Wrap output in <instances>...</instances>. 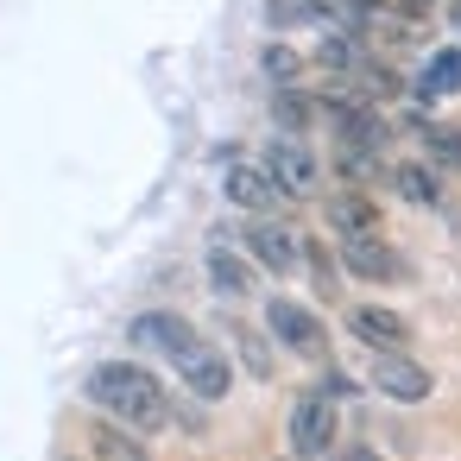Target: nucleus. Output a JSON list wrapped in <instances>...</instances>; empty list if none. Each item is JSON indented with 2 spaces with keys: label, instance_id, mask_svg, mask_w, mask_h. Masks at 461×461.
Returning <instances> with one entry per match:
<instances>
[{
  "label": "nucleus",
  "instance_id": "1",
  "mask_svg": "<svg viewBox=\"0 0 461 461\" xmlns=\"http://www.w3.org/2000/svg\"><path fill=\"white\" fill-rule=\"evenodd\" d=\"M83 398H89L108 423H127V429H140V436H158V429L171 423V385H165L146 360H102V366H89Z\"/></svg>",
  "mask_w": 461,
  "mask_h": 461
},
{
  "label": "nucleus",
  "instance_id": "2",
  "mask_svg": "<svg viewBox=\"0 0 461 461\" xmlns=\"http://www.w3.org/2000/svg\"><path fill=\"white\" fill-rule=\"evenodd\" d=\"M228 240L266 272V278H291L297 272V228L278 215H247L240 228H228Z\"/></svg>",
  "mask_w": 461,
  "mask_h": 461
},
{
  "label": "nucleus",
  "instance_id": "3",
  "mask_svg": "<svg viewBox=\"0 0 461 461\" xmlns=\"http://www.w3.org/2000/svg\"><path fill=\"white\" fill-rule=\"evenodd\" d=\"M266 335L297 360H316V366L329 360V322L297 297H266Z\"/></svg>",
  "mask_w": 461,
  "mask_h": 461
},
{
  "label": "nucleus",
  "instance_id": "4",
  "mask_svg": "<svg viewBox=\"0 0 461 461\" xmlns=\"http://www.w3.org/2000/svg\"><path fill=\"white\" fill-rule=\"evenodd\" d=\"M171 373H177V385H184L196 404H221V398L234 392V360H228V348H215L209 335H196V341L171 360Z\"/></svg>",
  "mask_w": 461,
  "mask_h": 461
},
{
  "label": "nucleus",
  "instance_id": "5",
  "mask_svg": "<svg viewBox=\"0 0 461 461\" xmlns=\"http://www.w3.org/2000/svg\"><path fill=\"white\" fill-rule=\"evenodd\" d=\"M259 165H266V177L278 184V196H291V203H310V196L322 190V165H316L310 140H285V133H272L266 152H259Z\"/></svg>",
  "mask_w": 461,
  "mask_h": 461
},
{
  "label": "nucleus",
  "instance_id": "6",
  "mask_svg": "<svg viewBox=\"0 0 461 461\" xmlns=\"http://www.w3.org/2000/svg\"><path fill=\"white\" fill-rule=\"evenodd\" d=\"M335 259H341V278H360V285H404L411 278V259L385 234H348L335 247Z\"/></svg>",
  "mask_w": 461,
  "mask_h": 461
},
{
  "label": "nucleus",
  "instance_id": "7",
  "mask_svg": "<svg viewBox=\"0 0 461 461\" xmlns=\"http://www.w3.org/2000/svg\"><path fill=\"white\" fill-rule=\"evenodd\" d=\"M203 278H209V291H215L221 303H247V297L259 291V266L228 240V221H221L215 240L203 247Z\"/></svg>",
  "mask_w": 461,
  "mask_h": 461
},
{
  "label": "nucleus",
  "instance_id": "8",
  "mask_svg": "<svg viewBox=\"0 0 461 461\" xmlns=\"http://www.w3.org/2000/svg\"><path fill=\"white\" fill-rule=\"evenodd\" d=\"M285 436H291V455H303V461H322V455L341 442V404H329L322 392H303V398L291 404V423H285Z\"/></svg>",
  "mask_w": 461,
  "mask_h": 461
},
{
  "label": "nucleus",
  "instance_id": "9",
  "mask_svg": "<svg viewBox=\"0 0 461 461\" xmlns=\"http://www.w3.org/2000/svg\"><path fill=\"white\" fill-rule=\"evenodd\" d=\"M366 385H373L379 398H392V404H423V398L436 392V373H429V366H417L411 354H373Z\"/></svg>",
  "mask_w": 461,
  "mask_h": 461
},
{
  "label": "nucleus",
  "instance_id": "10",
  "mask_svg": "<svg viewBox=\"0 0 461 461\" xmlns=\"http://www.w3.org/2000/svg\"><path fill=\"white\" fill-rule=\"evenodd\" d=\"M348 335H354L366 354H411V322H404L392 303H354V310H348Z\"/></svg>",
  "mask_w": 461,
  "mask_h": 461
},
{
  "label": "nucleus",
  "instance_id": "11",
  "mask_svg": "<svg viewBox=\"0 0 461 461\" xmlns=\"http://www.w3.org/2000/svg\"><path fill=\"white\" fill-rule=\"evenodd\" d=\"M127 341H133L140 354L177 360V354L196 341V322H190V316H177V310H140V316L127 322Z\"/></svg>",
  "mask_w": 461,
  "mask_h": 461
},
{
  "label": "nucleus",
  "instance_id": "12",
  "mask_svg": "<svg viewBox=\"0 0 461 461\" xmlns=\"http://www.w3.org/2000/svg\"><path fill=\"white\" fill-rule=\"evenodd\" d=\"M221 196H228V209H240V215H272V209L285 203L259 158H228V171H221Z\"/></svg>",
  "mask_w": 461,
  "mask_h": 461
},
{
  "label": "nucleus",
  "instance_id": "13",
  "mask_svg": "<svg viewBox=\"0 0 461 461\" xmlns=\"http://www.w3.org/2000/svg\"><path fill=\"white\" fill-rule=\"evenodd\" d=\"M404 95H411V108H436V102L461 95V45L429 51V58H423V70L404 83Z\"/></svg>",
  "mask_w": 461,
  "mask_h": 461
},
{
  "label": "nucleus",
  "instance_id": "14",
  "mask_svg": "<svg viewBox=\"0 0 461 461\" xmlns=\"http://www.w3.org/2000/svg\"><path fill=\"white\" fill-rule=\"evenodd\" d=\"M322 221H329L335 240H348V234H385V221H379V196H373V190H348V184L322 203Z\"/></svg>",
  "mask_w": 461,
  "mask_h": 461
},
{
  "label": "nucleus",
  "instance_id": "15",
  "mask_svg": "<svg viewBox=\"0 0 461 461\" xmlns=\"http://www.w3.org/2000/svg\"><path fill=\"white\" fill-rule=\"evenodd\" d=\"M404 133L423 140V158H429L436 171H455V177H461V127H455V121H436L429 108H404Z\"/></svg>",
  "mask_w": 461,
  "mask_h": 461
},
{
  "label": "nucleus",
  "instance_id": "16",
  "mask_svg": "<svg viewBox=\"0 0 461 461\" xmlns=\"http://www.w3.org/2000/svg\"><path fill=\"white\" fill-rule=\"evenodd\" d=\"M385 184L411 203V209H442L448 203V190H442V171L429 165V158H398L392 171H385Z\"/></svg>",
  "mask_w": 461,
  "mask_h": 461
},
{
  "label": "nucleus",
  "instance_id": "17",
  "mask_svg": "<svg viewBox=\"0 0 461 461\" xmlns=\"http://www.w3.org/2000/svg\"><path fill=\"white\" fill-rule=\"evenodd\" d=\"M297 272L310 278V291H316L322 303H335V297H341V259L329 253V240L297 234Z\"/></svg>",
  "mask_w": 461,
  "mask_h": 461
},
{
  "label": "nucleus",
  "instance_id": "18",
  "mask_svg": "<svg viewBox=\"0 0 461 461\" xmlns=\"http://www.w3.org/2000/svg\"><path fill=\"white\" fill-rule=\"evenodd\" d=\"M322 114H316V95H310V83H291V89H272V127L285 133V140H310V127H316Z\"/></svg>",
  "mask_w": 461,
  "mask_h": 461
},
{
  "label": "nucleus",
  "instance_id": "19",
  "mask_svg": "<svg viewBox=\"0 0 461 461\" xmlns=\"http://www.w3.org/2000/svg\"><path fill=\"white\" fill-rule=\"evenodd\" d=\"M266 26L272 32H303V26H335V0H266Z\"/></svg>",
  "mask_w": 461,
  "mask_h": 461
},
{
  "label": "nucleus",
  "instance_id": "20",
  "mask_svg": "<svg viewBox=\"0 0 461 461\" xmlns=\"http://www.w3.org/2000/svg\"><path fill=\"white\" fill-rule=\"evenodd\" d=\"M89 455H95V461H152L146 436H140V429H127V423H108V417L89 429Z\"/></svg>",
  "mask_w": 461,
  "mask_h": 461
},
{
  "label": "nucleus",
  "instance_id": "21",
  "mask_svg": "<svg viewBox=\"0 0 461 461\" xmlns=\"http://www.w3.org/2000/svg\"><path fill=\"white\" fill-rule=\"evenodd\" d=\"M228 341H234V360H240L253 379H272V373H278L272 335H259V329H247V322H228Z\"/></svg>",
  "mask_w": 461,
  "mask_h": 461
},
{
  "label": "nucleus",
  "instance_id": "22",
  "mask_svg": "<svg viewBox=\"0 0 461 461\" xmlns=\"http://www.w3.org/2000/svg\"><path fill=\"white\" fill-rule=\"evenodd\" d=\"M259 70H266V83H272V89H291V83H303V77H310V58H303V51H291L285 39H272V45H259Z\"/></svg>",
  "mask_w": 461,
  "mask_h": 461
},
{
  "label": "nucleus",
  "instance_id": "23",
  "mask_svg": "<svg viewBox=\"0 0 461 461\" xmlns=\"http://www.w3.org/2000/svg\"><path fill=\"white\" fill-rule=\"evenodd\" d=\"M310 392H322L329 404H348V398H360L366 385H360L354 373H341V366H329V360H322V373H316V385H310Z\"/></svg>",
  "mask_w": 461,
  "mask_h": 461
},
{
  "label": "nucleus",
  "instance_id": "24",
  "mask_svg": "<svg viewBox=\"0 0 461 461\" xmlns=\"http://www.w3.org/2000/svg\"><path fill=\"white\" fill-rule=\"evenodd\" d=\"M322 461H385V455H379L373 442H335V448H329Z\"/></svg>",
  "mask_w": 461,
  "mask_h": 461
},
{
  "label": "nucleus",
  "instance_id": "25",
  "mask_svg": "<svg viewBox=\"0 0 461 461\" xmlns=\"http://www.w3.org/2000/svg\"><path fill=\"white\" fill-rule=\"evenodd\" d=\"M448 20H455V26H461V0H448Z\"/></svg>",
  "mask_w": 461,
  "mask_h": 461
},
{
  "label": "nucleus",
  "instance_id": "26",
  "mask_svg": "<svg viewBox=\"0 0 461 461\" xmlns=\"http://www.w3.org/2000/svg\"><path fill=\"white\" fill-rule=\"evenodd\" d=\"M285 461H303V455H285Z\"/></svg>",
  "mask_w": 461,
  "mask_h": 461
},
{
  "label": "nucleus",
  "instance_id": "27",
  "mask_svg": "<svg viewBox=\"0 0 461 461\" xmlns=\"http://www.w3.org/2000/svg\"><path fill=\"white\" fill-rule=\"evenodd\" d=\"M423 7H429V0H423Z\"/></svg>",
  "mask_w": 461,
  "mask_h": 461
}]
</instances>
